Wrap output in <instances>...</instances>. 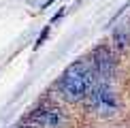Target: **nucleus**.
<instances>
[{"label":"nucleus","instance_id":"f257e3e1","mask_svg":"<svg viewBox=\"0 0 130 128\" xmlns=\"http://www.w3.org/2000/svg\"><path fill=\"white\" fill-rule=\"evenodd\" d=\"M94 81L96 77H94V71H92V64L77 62V64H70L64 71L60 83H58V92L68 103H79V100H83L85 92L90 90V85Z\"/></svg>","mask_w":130,"mask_h":128},{"label":"nucleus","instance_id":"f03ea898","mask_svg":"<svg viewBox=\"0 0 130 128\" xmlns=\"http://www.w3.org/2000/svg\"><path fill=\"white\" fill-rule=\"evenodd\" d=\"M88 109L96 111L100 115H113L117 111V105H115V96H113L111 88L107 81H94L90 85V90L85 92L83 96Z\"/></svg>","mask_w":130,"mask_h":128},{"label":"nucleus","instance_id":"7ed1b4c3","mask_svg":"<svg viewBox=\"0 0 130 128\" xmlns=\"http://www.w3.org/2000/svg\"><path fill=\"white\" fill-rule=\"evenodd\" d=\"M92 71L98 81H107L115 73V58L109 51V47H98L92 56Z\"/></svg>","mask_w":130,"mask_h":128},{"label":"nucleus","instance_id":"20e7f679","mask_svg":"<svg viewBox=\"0 0 130 128\" xmlns=\"http://www.w3.org/2000/svg\"><path fill=\"white\" fill-rule=\"evenodd\" d=\"M32 122L41 128H62L66 117L58 107H41L32 113Z\"/></svg>","mask_w":130,"mask_h":128},{"label":"nucleus","instance_id":"39448f33","mask_svg":"<svg viewBox=\"0 0 130 128\" xmlns=\"http://www.w3.org/2000/svg\"><path fill=\"white\" fill-rule=\"evenodd\" d=\"M113 45H115V49H120V51H126V49H128L130 39H128L126 26H120V28L113 30Z\"/></svg>","mask_w":130,"mask_h":128}]
</instances>
